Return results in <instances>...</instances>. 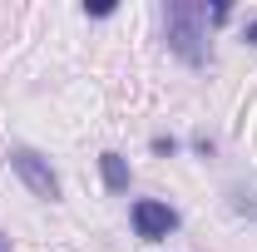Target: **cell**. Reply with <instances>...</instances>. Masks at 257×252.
<instances>
[{
  "mask_svg": "<svg viewBox=\"0 0 257 252\" xmlns=\"http://www.w3.org/2000/svg\"><path fill=\"white\" fill-rule=\"evenodd\" d=\"M128 222H134V237H144V242H163L168 232H178V208H168L163 198H134V208H128Z\"/></svg>",
  "mask_w": 257,
  "mask_h": 252,
  "instance_id": "cell-3",
  "label": "cell"
},
{
  "mask_svg": "<svg viewBox=\"0 0 257 252\" xmlns=\"http://www.w3.org/2000/svg\"><path fill=\"white\" fill-rule=\"evenodd\" d=\"M208 5L203 0H173L163 10V40L188 69H208L213 64V40H208Z\"/></svg>",
  "mask_w": 257,
  "mask_h": 252,
  "instance_id": "cell-1",
  "label": "cell"
},
{
  "mask_svg": "<svg viewBox=\"0 0 257 252\" xmlns=\"http://www.w3.org/2000/svg\"><path fill=\"white\" fill-rule=\"evenodd\" d=\"M213 149H218V144H213L208 134H193V154L198 158H213Z\"/></svg>",
  "mask_w": 257,
  "mask_h": 252,
  "instance_id": "cell-8",
  "label": "cell"
},
{
  "mask_svg": "<svg viewBox=\"0 0 257 252\" xmlns=\"http://www.w3.org/2000/svg\"><path fill=\"white\" fill-rule=\"evenodd\" d=\"M99 178H104V188H109V193H128V178H134V173H128V158L114 154V149L99 154Z\"/></svg>",
  "mask_w": 257,
  "mask_h": 252,
  "instance_id": "cell-4",
  "label": "cell"
},
{
  "mask_svg": "<svg viewBox=\"0 0 257 252\" xmlns=\"http://www.w3.org/2000/svg\"><path fill=\"white\" fill-rule=\"evenodd\" d=\"M242 45H252V50H257V15L247 20V25H242Z\"/></svg>",
  "mask_w": 257,
  "mask_h": 252,
  "instance_id": "cell-9",
  "label": "cell"
},
{
  "mask_svg": "<svg viewBox=\"0 0 257 252\" xmlns=\"http://www.w3.org/2000/svg\"><path fill=\"white\" fill-rule=\"evenodd\" d=\"M114 10H119L114 0H84V15H89V20H109Z\"/></svg>",
  "mask_w": 257,
  "mask_h": 252,
  "instance_id": "cell-6",
  "label": "cell"
},
{
  "mask_svg": "<svg viewBox=\"0 0 257 252\" xmlns=\"http://www.w3.org/2000/svg\"><path fill=\"white\" fill-rule=\"evenodd\" d=\"M232 213H247V218H257V203H252V193L232 188Z\"/></svg>",
  "mask_w": 257,
  "mask_h": 252,
  "instance_id": "cell-7",
  "label": "cell"
},
{
  "mask_svg": "<svg viewBox=\"0 0 257 252\" xmlns=\"http://www.w3.org/2000/svg\"><path fill=\"white\" fill-rule=\"evenodd\" d=\"M10 173H15V178H20L40 203H60V173L50 168V158L40 154V149L15 144V149H10Z\"/></svg>",
  "mask_w": 257,
  "mask_h": 252,
  "instance_id": "cell-2",
  "label": "cell"
},
{
  "mask_svg": "<svg viewBox=\"0 0 257 252\" xmlns=\"http://www.w3.org/2000/svg\"><path fill=\"white\" fill-rule=\"evenodd\" d=\"M149 149H154V158H173V154H178V139H173V134H154Z\"/></svg>",
  "mask_w": 257,
  "mask_h": 252,
  "instance_id": "cell-5",
  "label": "cell"
},
{
  "mask_svg": "<svg viewBox=\"0 0 257 252\" xmlns=\"http://www.w3.org/2000/svg\"><path fill=\"white\" fill-rule=\"evenodd\" d=\"M0 252H5V232H0Z\"/></svg>",
  "mask_w": 257,
  "mask_h": 252,
  "instance_id": "cell-10",
  "label": "cell"
}]
</instances>
